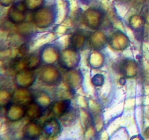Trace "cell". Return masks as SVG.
<instances>
[{
	"label": "cell",
	"instance_id": "7a4b0ae2",
	"mask_svg": "<svg viewBox=\"0 0 149 140\" xmlns=\"http://www.w3.org/2000/svg\"><path fill=\"white\" fill-rule=\"evenodd\" d=\"M39 80L42 84L48 86H55L63 80V76L56 66L45 64L38 74Z\"/></svg>",
	"mask_w": 149,
	"mask_h": 140
},
{
	"label": "cell",
	"instance_id": "2e32d148",
	"mask_svg": "<svg viewBox=\"0 0 149 140\" xmlns=\"http://www.w3.org/2000/svg\"><path fill=\"white\" fill-rule=\"evenodd\" d=\"M23 138L27 139H37L42 134V126L36 120H31L23 126L22 130Z\"/></svg>",
	"mask_w": 149,
	"mask_h": 140
},
{
	"label": "cell",
	"instance_id": "5bb4252c",
	"mask_svg": "<svg viewBox=\"0 0 149 140\" xmlns=\"http://www.w3.org/2000/svg\"><path fill=\"white\" fill-rule=\"evenodd\" d=\"M26 116V106L11 102L5 107V117L10 122H17Z\"/></svg>",
	"mask_w": 149,
	"mask_h": 140
},
{
	"label": "cell",
	"instance_id": "6da1fadb",
	"mask_svg": "<svg viewBox=\"0 0 149 140\" xmlns=\"http://www.w3.org/2000/svg\"><path fill=\"white\" fill-rule=\"evenodd\" d=\"M33 24L38 29H47L55 23L56 10L54 6H42L32 15Z\"/></svg>",
	"mask_w": 149,
	"mask_h": 140
},
{
	"label": "cell",
	"instance_id": "f1b7e54d",
	"mask_svg": "<svg viewBox=\"0 0 149 140\" xmlns=\"http://www.w3.org/2000/svg\"><path fill=\"white\" fill-rule=\"evenodd\" d=\"M117 1H120V2H122V3H127V2H128V1H130V0H117Z\"/></svg>",
	"mask_w": 149,
	"mask_h": 140
},
{
	"label": "cell",
	"instance_id": "9c48e42d",
	"mask_svg": "<svg viewBox=\"0 0 149 140\" xmlns=\"http://www.w3.org/2000/svg\"><path fill=\"white\" fill-rule=\"evenodd\" d=\"M87 42L93 50H102L109 44V36L103 31L97 29L89 35Z\"/></svg>",
	"mask_w": 149,
	"mask_h": 140
},
{
	"label": "cell",
	"instance_id": "4dcf8cb0",
	"mask_svg": "<svg viewBox=\"0 0 149 140\" xmlns=\"http://www.w3.org/2000/svg\"><path fill=\"white\" fill-rule=\"evenodd\" d=\"M147 1H148V0H147Z\"/></svg>",
	"mask_w": 149,
	"mask_h": 140
},
{
	"label": "cell",
	"instance_id": "f546056e",
	"mask_svg": "<svg viewBox=\"0 0 149 140\" xmlns=\"http://www.w3.org/2000/svg\"><path fill=\"white\" fill-rule=\"evenodd\" d=\"M146 116H147V118H148V120H149V107L148 109V110H147V113H146Z\"/></svg>",
	"mask_w": 149,
	"mask_h": 140
},
{
	"label": "cell",
	"instance_id": "d6986e66",
	"mask_svg": "<svg viewBox=\"0 0 149 140\" xmlns=\"http://www.w3.org/2000/svg\"><path fill=\"white\" fill-rule=\"evenodd\" d=\"M87 41H88V37H87L84 33L81 32H77L73 34L70 37V45L74 49L81 50L84 48Z\"/></svg>",
	"mask_w": 149,
	"mask_h": 140
},
{
	"label": "cell",
	"instance_id": "e0dca14e",
	"mask_svg": "<svg viewBox=\"0 0 149 140\" xmlns=\"http://www.w3.org/2000/svg\"><path fill=\"white\" fill-rule=\"evenodd\" d=\"M106 62L105 55L101 50H93L87 57V64L89 66L94 69H99L104 66Z\"/></svg>",
	"mask_w": 149,
	"mask_h": 140
},
{
	"label": "cell",
	"instance_id": "ba28073f",
	"mask_svg": "<svg viewBox=\"0 0 149 140\" xmlns=\"http://www.w3.org/2000/svg\"><path fill=\"white\" fill-rule=\"evenodd\" d=\"M36 80L35 70L24 69L16 71L14 77V83L17 87L29 88L31 87Z\"/></svg>",
	"mask_w": 149,
	"mask_h": 140
},
{
	"label": "cell",
	"instance_id": "52a82bcc",
	"mask_svg": "<svg viewBox=\"0 0 149 140\" xmlns=\"http://www.w3.org/2000/svg\"><path fill=\"white\" fill-rule=\"evenodd\" d=\"M39 54L42 64L55 65L59 62L61 50L58 47L54 44H47L41 48Z\"/></svg>",
	"mask_w": 149,
	"mask_h": 140
},
{
	"label": "cell",
	"instance_id": "83f0119b",
	"mask_svg": "<svg viewBox=\"0 0 149 140\" xmlns=\"http://www.w3.org/2000/svg\"><path fill=\"white\" fill-rule=\"evenodd\" d=\"M144 136H145L146 138L149 139V127H147L144 131Z\"/></svg>",
	"mask_w": 149,
	"mask_h": 140
},
{
	"label": "cell",
	"instance_id": "7402d4cb",
	"mask_svg": "<svg viewBox=\"0 0 149 140\" xmlns=\"http://www.w3.org/2000/svg\"><path fill=\"white\" fill-rule=\"evenodd\" d=\"M33 101L39 104L43 109L49 107L50 105L52 104V99H51L50 96L47 92L43 91V90L37 92L34 95Z\"/></svg>",
	"mask_w": 149,
	"mask_h": 140
},
{
	"label": "cell",
	"instance_id": "9a60e30c",
	"mask_svg": "<svg viewBox=\"0 0 149 140\" xmlns=\"http://www.w3.org/2000/svg\"><path fill=\"white\" fill-rule=\"evenodd\" d=\"M71 102L69 99L58 100L52 102L50 105V112L52 116L56 118H61L71 110Z\"/></svg>",
	"mask_w": 149,
	"mask_h": 140
},
{
	"label": "cell",
	"instance_id": "277c9868",
	"mask_svg": "<svg viewBox=\"0 0 149 140\" xmlns=\"http://www.w3.org/2000/svg\"><path fill=\"white\" fill-rule=\"evenodd\" d=\"M82 20L87 28L93 30H97L103 23V14L98 9L90 7L84 11Z\"/></svg>",
	"mask_w": 149,
	"mask_h": 140
},
{
	"label": "cell",
	"instance_id": "4316f807",
	"mask_svg": "<svg viewBox=\"0 0 149 140\" xmlns=\"http://www.w3.org/2000/svg\"><path fill=\"white\" fill-rule=\"evenodd\" d=\"M144 18H145L146 23L147 24L149 25V10H147L146 13H145V15H144Z\"/></svg>",
	"mask_w": 149,
	"mask_h": 140
},
{
	"label": "cell",
	"instance_id": "d4e9b609",
	"mask_svg": "<svg viewBox=\"0 0 149 140\" xmlns=\"http://www.w3.org/2000/svg\"><path fill=\"white\" fill-rule=\"evenodd\" d=\"M105 82V77L103 74H97L92 78V83L95 86H101L103 85Z\"/></svg>",
	"mask_w": 149,
	"mask_h": 140
},
{
	"label": "cell",
	"instance_id": "5b68a950",
	"mask_svg": "<svg viewBox=\"0 0 149 140\" xmlns=\"http://www.w3.org/2000/svg\"><path fill=\"white\" fill-rule=\"evenodd\" d=\"M63 81L70 90L76 91L82 86L84 77L80 70L77 68L72 69L66 70L63 76Z\"/></svg>",
	"mask_w": 149,
	"mask_h": 140
},
{
	"label": "cell",
	"instance_id": "8992f818",
	"mask_svg": "<svg viewBox=\"0 0 149 140\" xmlns=\"http://www.w3.org/2000/svg\"><path fill=\"white\" fill-rule=\"evenodd\" d=\"M109 45L114 51H124L130 45V39L122 31H116L109 36Z\"/></svg>",
	"mask_w": 149,
	"mask_h": 140
},
{
	"label": "cell",
	"instance_id": "ffe728a7",
	"mask_svg": "<svg viewBox=\"0 0 149 140\" xmlns=\"http://www.w3.org/2000/svg\"><path fill=\"white\" fill-rule=\"evenodd\" d=\"M25 61H26V69L33 70H36L38 67H39L41 64H42L39 52V53L33 52L28 56H25Z\"/></svg>",
	"mask_w": 149,
	"mask_h": 140
},
{
	"label": "cell",
	"instance_id": "ac0fdd59",
	"mask_svg": "<svg viewBox=\"0 0 149 140\" xmlns=\"http://www.w3.org/2000/svg\"><path fill=\"white\" fill-rule=\"evenodd\" d=\"M43 108L38 103L33 101L26 106V116L30 120H36L42 117Z\"/></svg>",
	"mask_w": 149,
	"mask_h": 140
},
{
	"label": "cell",
	"instance_id": "7c38bea8",
	"mask_svg": "<svg viewBox=\"0 0 149 140\" xmlns=\"http://www.w3.org/2000/svg\"><path fill=\"white\" fill-rule=\"evenodd\" d=\"M34 95L28 88L17 87L12 93V102L26 106L32 102Z\"/></svg>",
	"mask_w": 149,
	"mask_h": 140
},
{
	"label": "cell",
	"instance_id": "4fadbf2b",
	"mask_svg": "<svg viewBox=\"0 0 149 140\" xmlns=\"http://www.w3.org/2000/svg\"><path fill=\"white\" fill-rule=\"evenodd\" d=\"M61 124L58 118L53 117L45 121L42 125V134L47 139H54L61 134Z\"/></svg>",
	"mask_w": 149,
	"mask_h": 140
},
{
	"label": "cell",
	"instance_id": "30bf717a",
	"mask_svg": "<svg viewBox=\"0 0 149 140\" xmlns=\"http://www.w3.org/2000/svg\"><path fill=\"white\" fill-rule=\"evenodd\" d=\"M26 9L23 3L19 1L13 4L7 12V18L14 24H21L26 19Z\"/></svg>",
	"mask_w": 149,
	"mask_h": 140
},
{
	"label": "cell",
	"instance_id": "8fae6325",
	"mask_svg": "<svg viewBox=\"0 0 149 140\" xmlns=\"http://www.w3.org/2000/svg\"><path fill=\"white\" fill-rule=\"evenodd\" d=\"M118 71L125 78L132 79L138 75L139 66L135 60L125 58L118 64Z\"/></svg>",
	"mask_w": 149,
	"mask_h": 140
},
{
	"label": "cell",
	"instance_id": "603a6c76",
	"mask_svg": "<svg viewBox=\"0 0 149 140\" xmlns=\"http://www.w3.org/2000/svg\"><path fill=\"white\" fill-rule=\"evenodd\" d=\"M26 10L34 12L45 5V0H22Z\"/></svg>",
	"mask_w": 149,
	"mask_h": 140
},
{
	"label": "cell",
	"instance_id": "484cf974",
	"mask_svg": "<svg viewBox=\"0 0 149 140\" xmlns=\"http://www.w3.org/2000/svg\"><path fill=\"white\" fill-rule=\"evenodd\" d=\"M15 0H0V4L3 7H11L13 4H15Z\"/></svg>",
	"mask_w": 149,
	"mask_h": 140
},
{
	"label": "cell",
	"instance_id": "3957f363",
	"mask_svg": "<svg viewBox=\"0 0 149 140\" xmlns=\"http://www.w3.org/2000/svg\"><path fill=\"white\" fill-rule=\"evenodd\" d=\"M81 61L79 50L74 49L72 47H68L61 51L59 64L65 69H72L78 66Z\"/></svg>",
	"mask_w": 149,
	"mask_h": 140
},
{
	"label": "cell",
	"instance_id": "44dd1931",
	"mask_svg": "<svg viewBox=\"0 0 149 140\" xmlns=\"http://www.w3.org/2000/svg\"><path fill=\"white\" fill-rule=\"evenodd\" d=\"M144 16L135 14L130 16L128 20V25L134 31H139L144 27L146 24Z\"/></svg>",
	"mask_w": 149,
	"mask_h": 140
},
{
	"label": "cell",
	"instance_id": "cb8c5ba5",
	"mask_svg": "<svg viewBox=\"0 0 149 140\" xmlns=\"http://www.w3.org/2000/svg\"><path fill=\"white\" fill-rule=\"evenodd\" d=\"M12 102V93L7 89H1L0 90V105L6 107Z\"/></svg>",
	"mask_w": 149,
	"mask_h": 140
}]
</instances>
